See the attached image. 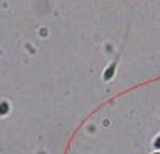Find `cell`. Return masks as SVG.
Segmentation results:
<instances>
[{
    "label": "cell",
    "instance_id": "obj_2",
    "mask_svg": "<svg viewBox=\"0 0 160 154\" xmlns=\"http://www.w3.org/2000/svg\"><path fill=\"white\" fill-rule=\"evenodd\" d=\"M7 113H8V103H5V101H3V103H2V114L5 116Z\"/></svg>",
    "mask_w": 160,
    "mask_h": 154
},
{
    "label": "cell",
    "instance_id": "obj_1",
    "mask_svg": "<svg viewBox=\"0 0 160 154\" xmlns=\"http://www.w3.org/2000/svg\"><path fill=\"white\" fill-rule=\"evenodd\" d=\"M115 66H117V59L112 64H109V68L106 69V72H104V80H111L112 77H114V74H115Z\"/></svg>",
    "mask_w": 160,
    "mask_h": 154
},
{
    "label": "cell",
    "instance_id": "obj_3",
    "mask_svg": "<svg viewBox=\"0 0 160 154\" xmlns=\"http://www.w3.org/2000/svg\"><path fill=\"white\" fill-rule=\"evenodd\" d=\"M154 146L157 148V149H160V137H159V138H157V140H155V141H154Z\"/></svg>",
    "mask_w": 160,
    "mask_h": 154
},
{
    "label": "cell",
    "instance_id": "obj_4",
    "mask_svg": "<svg viewBox=\"0 0 160 154\" xmlns=\"http://www.w3.org/2000/svg\"><path fill=\"white\" fill-rule=\"evenodd\" d=\"M154 154H160V152H154Z\"/></svg>",
    "mask_w": 160,
    "mask_h": 154
}]
</instances>
